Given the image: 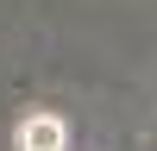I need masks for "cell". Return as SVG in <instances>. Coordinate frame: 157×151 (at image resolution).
<instances>
[{"label": "cell", "mask_w": 157, "mask_h": 151, "mask_svg": "<svg viewBox=\"0 0 157 151\" xmlns=\"http://www.w3.org/2000/svg\"><path fill=\"white\" fill-rule=\"evenodd\" d=\"M19 151H63V120L32 113V120L19 126Z\"/></svg>", "instance_id": "obj_1"}]
</instances>
